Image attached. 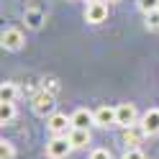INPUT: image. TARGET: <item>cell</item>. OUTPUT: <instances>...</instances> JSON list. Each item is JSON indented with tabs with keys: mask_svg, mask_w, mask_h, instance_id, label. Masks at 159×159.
<instances>
[{
	"mask_svg": "<svg viewBox=\"0 0 159 159\" xmlns=\"http://www.w3.org/2000/svg\"><path fill=\"white\" fill-rule=\"evenodd\" d=\"M54 108H57V95L46 93V90L36 93V95H34V100H31V111H34L36 116H41V118H49L52 113H57Z\"/></svg>",
	"mask_w": 159,
	"mask_h": 159,
	"instance_id": "1",
	"label": "cell"
},
{
	"mask_svg": "<svg viewBox=\"0 0 159 159\" xmlns=\"http://www.w3.org/2000/svg\"><path fill=\"white\" fill-rule=\"evenodd\" d=\"M72 141H69V136H52L46 141V157L49 159H64L69 152H72Z\"/></svg>",
	"mask_w": 159,
	"mask_h": 159,
	"instance_id": "2",
	"label": "cell"
},
{
	"mask_svg": "<svg viewBox=\"0 0 159 159\" xmlns=\"http://www.w3.org/2000/svg\"><path fill=\"white\" fill-rule=\"evenodd\" d=\"M46 128L52 136H67L69 131H72V116L67 113H52L46 118Z\"/></svg>",
	"mask_w": 159,
	"mask_h": 159,
	"instance_id": "3",
	"label": "cell"
},
{
	"mask_svg": "<svg viewBox=\"0 0 159 159\" xmlns=\"http://www.w3.org/2000/svg\"><path fill=\"white\" fill-rule=\"evenodd\" d=\"M136 118H139V113H136V105H134V103H121V105H116V126L128 128V126L139 123Z\"/></svg>",
	"mask_w": 159,
	"mask_h": 159,
	"instance_id": "4",
	"label": "cell"
},
{
	"mask_svg": "<svg viewBox=\"0 0 159 159\" xmlns=\"http://www.w3.org/2000/svg\"><path fill=\"white\" fill-rule=\"evenodd\" d=\"M108 18V5L103 0H95V3H87L85 8V21L87 23H103Z\"/></svg>",
	"mask_w": 159,
	"mask_h": 159,
	"instance_id": "5",
	"label": "cell"
},
{
	"mask_svg": "<svg viewBox=\"0 0 159 159\" xmlns=\"http://www.w3.org/2000/svg\"><path fill=\"white\" fill-rule=\"evenodd\" d=\"M0 39H3V49L5 52H18V49L23 46V41H26L23 34H21V28H5Z\"/></svg>",
	"mask_w": 159,
	"mask_h": 159,
	"instance_id": "6",
	"label": "cell"
},
{
	"mask_svg": "<svg viewBox=\"0 0 159 159\" xmlns=\"http://www.w3.org/2000/svg\"><path fill=\"white\" fill-rule=\"evenodd\" d=\"M95 123V111H87V108H77L72 113V128H87Z\"/></svg>",
	"mask_w": 159,
	"mask_h": 159,
	"instance_id": "7",
	"label": "cell"
},
{
	"mask_svg": "<svg viewBox=\"0 0 159 159\" xmlns=\"http://www.w3.org/2000/svg\"><path fill=\"white\" fill-rule=\"evenodd\" d=\"M141 126H144L146 136L159 134V108H149V111L141 116Z\"/></svg>",
	"mask_w": 159,
	"mask_h": 159,
	"instance_id": "8",
	"label": "cell"
},
{
	"mask_svg": "<svg viewBox=\"0 0 159 159\" xmlns=\"http://www.w3.org/2000/svg\"><path fill=\"white\" fill-rule=\"evenodd\" d=\"M146 136V131H144V126H141V121L139 123H134V126H128L126 131H123V144L128 146V149H134L139 141H141V139Z\"/></svg>",
	"mask_w": 159,
	"mask_h": 159,
	"instance_id": "9",
	"label": "cell"
},
{
	"mask_svg": "<svg viewBox=\"0 0 159 159\" xmlns=\"http://www.w3.org/2000/svg\"><path fill=\"white\" fill-rule=\"evenodd\" d=\"M95 126L108 128V126H116V108L111 105H100L95 111Z\"/></svg>",
	"mask_w": 159,
	"mask_h": 159,
	"instance_id": "10",
	"label": "cell"
},
{
	"mask_svg": "<svg viewBox=\"0 0 159 159\" xmlns=\"http://www.w3.org/2000/svg\"><path fill=\"white\" fill-rule=\"evenodd\" d=\"M67 136H69V141H72L75 149H82V146L90 144V131H87V128H72Z\"/></svg>",
	"mask_w": 159,
	"mask_h": 159,
	"instance_id": "11",
	"label": "cell"
},
{
	"mask_svg": "<svg viewBox=\"0 0 159 159\" xmlns=\"http://www.w3.org/2000/svg\"><path fill=\"white\" fill-rule=\"evenodd\" d=\"M18 95V87L13 82H3V87H0V103H13Z\"/></svg>",
	"mask_w": 159,
	"mask_h": 159,
	"instance_id": "12",
	"label": "cell"
},
{
	"mask_svg": "<svg viewBox=\"0 0 159 159\" xmlns=\"http://www.w3.org/2000/svg\"><path fill=\"white\" fill-rule=\"evenodd\" d=\"M16 118V105L13 103H0V123H11Z\"/></svg>",
	"mask_w": 159,
	"mask_h": 159,
	"instance_id": "13",
	"label": "cell"
},
{
	"mask_svg": "<svg viewBox=\"0 0 159 159\" xmlns=\"http://www.w3.org/2000/svg\"><path fill=\"white\" fill-rule=\"evenodd\" d=\"M41 23H44V16L39 11H26V26L28 28H41Z\"/></svg>",
	"mask_w": 159,
	"mask_h": 159,
	"instance_id": "14",
	"label": "cell"
},
{
	"mask_svg": "<svg viewBox=\"0 0 159 159\" xmlns=\"http://www.w3.org/2000/svg\"><path fill=\"white\" fill-rule=\"evenodd\" d=\"M16 157V149H13V144L11 141H0V159H13Z\"/></svg>",
	"mask_w": 159,
	"mask_h": 159,
	"instance_id": "15",
	"label": "cell"
},
{
	"mask_svg": "<svg viewBox=\"0 0 159 159\" xmlns=\"http://www.w3.org/2000/svg\"><path fill=\"white\" fill-rule=\"evenodd\" d=\"M146 28H152V31H159V11L146 13Z\"/></svg>",
	"mask_w": 159,
	"mask_h": 159,
	"instance_id": "16",
	"label": "cell"
},
{
	"mask_svg": "<svg viewBox=\"0 0 159 159\" xmlns=\"http://www.w3.org/2000/svg\"><path fill=\"white\" fill-rule=\"evenodd\" d=\"M136 3H139V8H141L144 13H152V11L159 8V0H136Z\"/></svg>",
	"mask_w": 159,
	"mask_h": 159,
	"instance_id": "17",
	"label": "cell"
},
{
	"mask_svg": "<svg viewBox=\"0 0 159 159\" xmlns=\"http://www.w3.org/2000/svg\"><path fill=\"white\" fill-rule=\"evenodd\" d=\"M41 90H46V93L57 95V93H59V82H57L54 77H49V80H44V87H41Z\"/></svg>",
	"mask_w": 159,
	"mask_h": 159,
	"instance_id": "18",
	"label": "cell"
},
{
	"mask_svg": "<svg viewBox=\"0 0 159 159\" xmlns=\"http://www.w3.org/2000/svg\"><path fill=\"white\" fill-rule=\"evenodd\" d=\"M123 159H146V157H144V152H141L139 146H134V149H126Z\"/></svg>",
	"mask_w": 159,
	"mask_h": 159,
	"instance_id": "19",
	"label": "cell"
},
{
	"mask_svg": "<svg viewBox=\"0 0 159 159\" xmlns=\"http://www.w3.org/2000/svg\"><path fill=\"white\" fill-rule=\"evenodd\" d=\"M90 159H113V157H111V152H108V149H93Z\"/></svg>",
	"mask_w": 159,
	"mask_h": 159,
	"instance_id": "20",
	"label": "cell"
},
{
	"mask_svg": "<svg viewBox=\"0 0 159 159\" xmlns=\"http://www.w3.org/2000/svg\"><path fill=\"white\" fill-rule=\"evenodd\" d=\"M87 3H95V0H87Z\"/></svg>",
	"mask_w": 159,
	"mask_h": 159,
	"instance_id": "21",
	"label": "cell"
},
{
	"mask_svg": "<svg viewBox=\"0 0 159 159\" xmlns=\"http://www.w3.org/2000/svg\"><path fill=\"white\" fill-rule=\"evenodd\" d=\"M157 11H159V8H157Z\"/></svg>",
	"mask_w": 159,
	"mask_h": 159,
	"instance_id": "22",
	"label": "cell"
}]
</instances>
